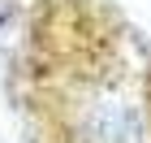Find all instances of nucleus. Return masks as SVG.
<instances>
[{"label": "nucleus", "mask_w": 151, "mask_h": 143, "mask_svg": "<svg viewBox=\"0 0 151 143\" xmlns=\"http://www.w3.org/2000/svg\"><path fill=\"white\" fill-rule=\"evenodd\" d=\"M142 117H147V143H151V74L142 83Z\"/></svg>", "instance_id": "nucleus-2"}, {"label": "nucleus", "mask_w": 151, "mask_h": 143, "mask_svg": "<svg viewBox=\"0 0 151 143\" xmlns=\"http://www.w3.org/2000/svg\"><path fill=\"white\" fill-rule=\"evenodd\" d=\"M60 121L73 143H147V117L112 78L69 87Z\"/></svg>", "instance_id": "nucleus-1"}]
</instances>
